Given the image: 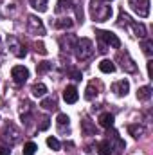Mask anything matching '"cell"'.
I'll return each instance as SVG.
<instances>
[{
	"label": "cell",
	"instance_id": "18",
	"mask_svg": "<svg viewBox=\"0 0 153 155\" xmlns=\"http://www.w3.org/2000/svg\"><path fill=\"white\" fill-rule=\"evenodd\" d=\"M128 132H130V135H132L133 139H139V137H142V135L146 134V126L141 124V123H133V124L128 126Z\"/></svg>",
	"mask_w": 153,
	"mask_h": 155
},
{
	"label": "cell",
	"instance_id": "20",
	"mask_svg": "<svg viewBox=\"0 0 153 155\" xmlns=\"http://www.w3.org/2000/svg\"><path fill=\"white\" fill-rule=\"evenodd\" d=\"M99 87H101V85H99L97 81H90V83L86 85V90H85V97H86L88 101H90V99H94V97L99 94Z\"/></svg>",
	"mask_w": 153,
	"mask_h": 155
},
{
	"label": "cell",
	"instance_id": "9",
	"mask_svg": "<svg viewBox=\"0 0 153 155\" xmlns=\"http://www.w3.org/2000/svg\"><path fill=\"white\" fill-rule=\"evenodd\" d=\"M11 78H13V81H15L16 85H24V83L27 81V78H29L27 67H24V65H15V67L11 69Z\"/></svg>",
	"mask_w": 153,
	"mask_h": 155
},
{
	"label": "cell",
	"instance_id": "26",
	"mask_svg": "<svg viewBox=\"0 0 153 155\" xmlns=\"http://www.w3.org/2000/svg\"><path fill=\"white\" fill-rule=\"evenodd\" d=\"M72 9V0H58L56 4V13L61 15V13H67Z\"/></svg>",
	"mask_w": 153,
	"mask_h": 155
},
{
	"label": "cell",
	"instance_id": "32",
	"mask_svg": "<svg viewBox=\"0 0 153 155\" xmlns=\"http://www.w3.org/2000/svg\"><path fill=\"white\" fill-rule=\"evenodd\" d=\"M47 146L50 148V150H54V152H58L60 148H61V143L56 139V137H47Z\"/></svg>",
	"mask_w": 153,
	"mask_h": 155
},
{
	"label": "cell",
	"instance_id": "5",
	"mask_svg": "<svg viewBox=\"0 0 153 155\" xmlns=\"http://www.w3.org/2000/svg\"><path fill=\"white\" fill-rule=\"evenodd\" d=\"M27 31L34 36H43L45 35V25L36 15H29L27 16Z\"/></svg>",
	"mask_w": 153,
	"mask_h": 155
},
{
	"label": "cell",
	"instance_id": "4",
	"mask_svg": "<svg viewBox=\"0 0 153 155\" xmlns=\"http://www.w3.org/2000/svg\"><path fill=\"white\" fill-rule=\"evenodd\" d=\"M117 63H119V67H121L124 72H128V74H135V72H137V63H135V60L130 56L128 51H119V54H117Z\"/></svg>",
	"mask_w": 153,
	"mask_h": 155
},
{
	"label": "cell",
	"instance_id": "15",
	"mask_svg": "<svg viewBox=\"0 0 153 155\" xmlns=\"http://www.w3.org/2000/svg\"><path fill=\"white\" fill-rule=\"evenodd\" d=\"M40 107L43 108V110H56L58 108V97L52 94V96H43V99H41V103H40Z\"/></svg>",
	"mask_w": 153,
	"mask_h": 155
},
{
	"label": "cell",
	"instance_id": "30",
	"mask_svg": "<svg viewBox=\"0 0 153 155\" xmlns=\"http://www.w3.org/2000/svg\"><path fill=\"white\" fill-rule=\"evenodd\" d=\"M36 150H38V144L36 143H33V141H29V143H25L24 144V155H34L36 153Z\"/></svg>",
	"mask_w": 153,
	"mask_h": 155
},
{
	"label": "cell",
	"instance_id": "24",
	"mask_svg": "<svg viewBox=\"0 0 153 155\" xmlns=\"http://www.w3.org/2000/svg\"><path fill=\"white\" fill-rule=\"evenodd\" d=\"M16 11H18L16 2H5V4L2 5V15H4V16H13Z\"/></svg>",
	"mask_w": 153,
	"mask_h": 155
},
{
	"label": "cell",
	"instance_id": "31",
	"mask_svg": "<svg viewBox=\"0 0 153 155\" xmlns=\"http://www.w3.org/2000/svg\"><path fill=\"white\" fill-rule=\"evenodd\" d=\"M50 69H52V63L50 61H40L38 65H36V72H38L40 76L45 74V72H49Z\"/></svg>",
	"mask_w": 153,
	"mask_h": 155
},
{
	"label": "cell",
	"instance_id": "29",
	"mask_svg": "<svg viewBox=\"0 0 153 155\" xmlns=\"http://www.w3.org/2000/svg\"><path fill=\"white\" fill-rule=\"evenodd\" d=\"M31 7L36 9L38 13H45L47 11V0H29Z\"/></svg>",
	"mask_w": 153,
	"mask_h": 155
},
{
	"label": "cell",
	"instance_id": "8",
	"mask_svg": "<svg viewBox=\"0 0 153 155\" xmlns=\"http://www.w3.org/2000/svg\"><path fill=\"white\" fill-rule=\"evenodd\" d=\"M132 9L141 16V18H148L150 16V0H128Z\"/></svg>",
	"mask_w": 153,
	"mask_h": 155
},
{
	"label": "cell",
	"instance_id": "13",
	"mask_svg": "<svg viewBox=\"0 0 153 155\" xmlns=\"http://www.w3.org/2000/svg\"><path fill=\"white\" fill-rule=\"evenodd\" d=\"M63 99H65V103H69V105H74L77 99H79L77 88L74 87V85H69V87H65V90H63Z\"/></svg>",
	"mask_w": 153,
	"mask_h": 155
},
{
	"label": "cell",
	"instance_id": "19",
	"mask_svg": "<svg viewBox=\"0 0 153 155\" xmlns=\"http://www.w3.org/2000/svg\"><path fill=\"white\" fill-rule=\"evenodd\" d=\"M81 132H83L85 135H96V134H97L96 124H94L88 117H83V121H81Z\"/></svg>",
	"mask_w": 153,
	"mask_h": 155
},
{
	"label": "cell",
	"instance_id": "39",
	"mask_svg": "<svg viewBox=\"0 0 153 155\" xmlns=\"http://www.w3.org/2000/svg\"><path fill=\"white\" fill-rule=\"evenodd\" d=\"M0 43H2V38H0Z\"/></svg>",
	"mask_w": 153,
	"mask_h": 155
},
{
	"label": "cell",
	"instance_id": "38",
	"mask_svg": "<svg viewBox=\"0 0 153 155\" xmlns=\"http://www.w3.org/2000/svg\"><path fill=\"white\" fill-rule=\"evenodd\" d=\"M101 2H105V4H106V2H112V0H101Z\"/></svg>",
	"mask_w": 153,
	"mask_h": 155
},
{
	"label": "cell",
	"instance_id": "11",
	"mask_svg": "<svg viewBox=\"0 0 153 155\" xmlns=\"http://www.w3.org/2000/svg\"><path fill=\"white\" fill-rule=\"evenodd\" d=\"M20 117H22V121L25 124H31V119H33V105H31V101L24 99L20 103Z\"/></svg>",
	"mask_w": 153,
	"mask_h": 155
},
{
	"label": "cell",
	"instance_id": "22",
	"mask_svg": "<svg viewBox=\"0 0 153 155\" xmlns=\"http://www.w3.org/2000/svg\"><path fill=\"white\" fill-rule=\"evenodd\" d=\"M97 153L99 155H114V150H112V144L108 139H103L99 144H97Z\"/></svg>",
	"mask_w": 153,
	"mask_h": 155
},
{
	"label": "cell",
	"instance_id": "16",
	"mask_svg": "<svg viewBox=\"0 0 153 155\" xmlns=\"http://www.w3.org/2000/svg\"><path fill=\"white\" fill-rule=\"evenodd\" d=\"M76 41H77V38L74 36V35H65V36L60 38V45H61L63 51H74Z\"/></svg>",
	"mask_w": 153,
	"mask_h": 155
},
{
	"label": "cell",
	"instance_id": "37",
	"mask_svg": "<svg viewBox=\"0 0 153 155\" xmlns=\"http://www.w3.org/2000/svg\"><path fill=\"white\" fill-rule=\"evenodd\" d=\"M0 155H11L9 146H0Z\"/></svg>",
	"mask_w": 153,
	"mask_h": 155
},
{
	"label": "cell",
	"instance_id": "25",
	"mask_svg": "<svg viewBox=\"0 0 153 155\" xmlns=\"http://www.w3.org/2000/svg\"><path fill=\"white\" fill-rule=\"evenodd\" d=\"M137 99L139 101H150L151 99V87H141L139 90H137Z\"/></svg>",
	"mask_w": 153,
	"mask_h": 155
},
{
	"label": "cell",
	"instance_id": "35",
	"mask_svg": "<svg viewBox=\"0 0 153 155\" xmlns=\"http://www.w3.org/2000/svg\"><path fill=\"white\" fill-rule=\"evenodd\" d=\"M69 74H70L72 79H81V72H79L77 69H74V67H70V69H69Z\"/></svg>",
	"mask_w": 153,
	"mask_h": 155
},
{
	"label": "cell",
	"instance_id": "34",
	"mask_svg": "<svg viewBox=\"0 0 153 155\" xmlns=\"http://www.w3.org/2000/svg\"><path fill=\"white\" fill-rule=\"evenodd\" d=\"M49 126H50V119H49L47 116H43L41 119H40V124H38V128H40V130H47Z\"/></svg>",
	"mask_w": 153,
	"mask_h": 155
},
{
	"label": "cell",
	"instance_id": "14",
	"mask_svg": "<svg viewBox=\"0 0 153 155\" xmlns=\"http://www.w3.org/2000/svg\"><path fill=\"white\" fill-rule=\"evenodd\" d=\"M56 126H58L60 134H69V130H70V119H69V116L67 114H58Z\"/></svg>",
	"mask_w": 153,
	"mask_h": 155
},
{
	"label": "cell",
	"instance_id": "21",
	"mask_svg": "<svg viewBox=\"0 0 153 155\" xmlns=\"http://www.w3.org/2000/svg\"><path fill=\"white\" fill-rule=\"evenodd\" d=\"M99 124L103 126V128H112L114 126V114H110V112H103V114H99Z\"/></svg>",
	"mask_w": 153,
	"mask_h": 155
},
{
	"label": "cell",
	"instance_id": "36",
	"mask_svg": "<svg viewBox=\"0 0 153 155\" xmlns=\"http://www.w3.org/2000/svg\"><path fill=\"white\" fill-rule=\"evenodd\" d=\"M36 52H40V54H47V49H45L43 43H36Z\"/></svg>",
	"mask_w": 153,
	"mask_h": 155
},
{
	"label": "cell",
	"instance_id": "6",
	"mask_svg": "<svg viewBox=\"0 0 153 155\" xmlns=\"http://www.w3.org/2000/svg\"><path fill=\"white\" fill-rule=\"evenodd\" d=\"M97 36L99 40L106 45V47H112V49H121V40L117 35L110 33V31H97Z\"/></svg>",
	"mask_w": 153,
	"mask_h": 155
},
{
	"label": "cell",
	"instance_id": "28",
	"mask_svg": "<svg viewBox=\"0 0 153 155\" xmlns=\"http://www.w3.org/2000/svg\"><path fill=\"white\" fill-rule=\"evenodd\" d=\"M54 25H56L58 29H70V27L74 25V22H72V18L63 16V18H58V20L54 22Z\"/></svg>",
	"mask_w": 153,
	"mask_h": 155
},
{
	"label": "cell",
	"instance_id": "10",
	"mask_svg": "<svg viewBox=\"0 0 153 155\" xmlns=\"http://www.w3.org/2000/svg\"><path fill=\"white\" fill-rule=\"evenodd\" d=\"M108 135H110L108 141H110V144H112V150H115L117 153H121V152L126 148V143L119 137V134L115 132L114 128H108Z\"/></svg>",
	"mask_w": 153,
	"mask_h": 155
},
{
	"label": "cell",
	"instance_id": "17",
	"mask_svg": "<svg viewBox=\"0 0 153 155\" xmlns=\"http://www.w3.org/2000/svg\"><path fill=\"white\" fill-rule=\"evenodd\" d=\"M128 27H132V31H133V35H135L137 38H141V40H144V38H146V27H144V24L130 20Z\"/></svg>",
	"mask_w": 153,
	"mask_h": 155
},
{
	"label": "cell",
	"instance_id": "33",
	"mask_svg": "<svg viewBox=\"0 0 153 155\" xmlns=\"http://www.w3.org/2000/svg\"><path fill=\"white\" fill-rule=\"evenodd\" d=\"M142 49H144V54L151 56V54H153V41H151V40L144 38V41H142Z\"/></svg>",
	"mask_w": 153,
	"mask_h": 155
},
{
	"label": "cell",
	"instance_id": "12",
	"mask_svg": "<svg viewBox=\"0 0 153 155\" xmlns=\"http://www.w3.org/2000/svg\"><path fill=\"white\" fill-rule=\"evenodd\" d=\"M112 92L119 97H124L128 92H130V81L128 79H119L112 85Z\"/></svg>",
	"mask_w": 153,
	"mask_h": 155
},
{
	"label": "cell",
	"instance_id": "23",
	"mask_svg": "<svg viewBox=\"0 0 153 155\" xmlns=\"http://www.w3.org/2000/svg\"><path fill=\"white\" fill-rule=\"evenodd\" d=\"M99 71L103 74H112V72H115V63L112 60H101L99 61Z\"/></svg>",
	"mask_w": 153,
	"mask_h": 155
},
{
	"label": "cell",
	"instance_id": "27",
	"mask_svg": "<svg viewBox=\"0 0 153 155\" xmlns=\"http://www.w3.org/2000/svg\"><path fill=\"white\" fill-rule=\"evenodd\" d=\"M31 92H33V96L34 97H43L45 94H47V87H45V83H34L33 85V88H31Z\"/></svg>",
	"mask_w": 153,
	"mask_h": 155
},
{
	"label": "cell",
	"instance_id": "7",
	"mask_svg": "<svg viewBox=\"0 0 153 155\" xmlns=\"http://www.w3.org/2000/svg\"><path fill=\"white\" fill-rule=\"evenodd\" d=\"M7 49H9V52H11L13 56H16V58H24V56H25V47H24V43L18 38H15V36H9V38H7Z\"/></svg>",
	"mask_w": 153,
	"mask_h": 155
},
{
	"label": "cell",
	"instance_id": "2",
	"mask_svg": "<svg viewBox=\"0 0 153 155\" xmlns=\"http://www.w3.org/2000/svg\"><path fill=\"white\" fill-rule=\"evenodd\" d=\"M90 16L94 18V22H106L112 16V7L101 0H92L90 2Z\"/></svg>",
	"mask_w": 153,
	"mask_h": 155
},
{
	"label": "cell",
	"instance_id": "3",
	"mask_svg": "<svg viewBox=\"0 0 153 155\" xmlns=\"http://www.w3.org/2000/svg\"><path fill=\"white\" fill-rule=\"evenodd\" d=\"M74 52H76V58L79 61H85L88 58H92L94 54V43L90 38H79L74 45Z\"/></svg>",
	"mask_w": 153,
	"mask_h": 155
},
{
	"label": "cell",
	"instance_id": "1",
	"mask_svg": "<svg viewBox=\"0 0 153 155\" xmlns=\"http://www.w3.org/2000/svg\"><path fill=\"white\" fill-rule=\"evenodd\" d=\"M0 135H2V141H4L5 146H15V144L20 143V139H22V130H20L13 121H7V123L4 124Z\"/></svg>",
	"mask_w": 153,
	"mask_h": 155
}]
</instances>
